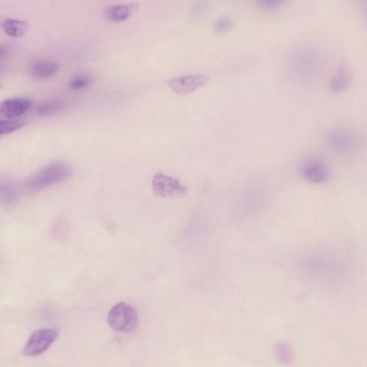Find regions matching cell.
<instances>
[{
    "label": "cell",
    "instance_id": "obj_21",
    "mask_svg": "<svg viewBox=\"0 0 367 367\" xmlns=\"http://www.w3.org/2000/svg\"><path fill=\"white\" fill-rule=\"evenodd\" d=\"M288 0H258V7L264 11H274L283 7Z\"/></svg>",
    "mask_w": 367,
    "mask_h": 367
},
{
    "label": "cell",
    "instance_id": "obj_19",
    "mask_svg": "<svg viewBox=\"0 0 367 367\" xmlns=\"http://www.w3.org/2000/svg\"><path fill=\"white\" fill-rule=\"evenodd\" d=\"M23 127H24V123L22 121H0V135L14 132Z\"/></svg>",
    "mask_w": 367,
    "mask_h": 367
},
{
    "label": "cell",
    "instance_id": "obj_4",
    "mask_svg": "<svg viewBox=\"0 0 367 367\" xmlns=\"http://www.w3.org/2000/svg\"><path fill=\"white\" fill-rule=\"evenodd\" d=\"M71 177H72V169L70 166L61 163V162H56L34 174L25 183V188L30 192L42 190L48 187L57 185V184L63 183Z\"/></svg>",
    "mask_w": 367,
    "mask_h": 367
},
{
    "label": "cell",
    "instance_id": "obj_9",
    "mask_svg": "<svg viewBox=\"0 0 367 367\" xmlns=\"http://www.w3.org/2000/svg\"><path fill=\"white\" fill-rule=\"evenodd\" d=\"M208 83V77L204 75H181L168 81V86L175 94L189 95L197 92Z\"/></svg>",
    "mask_w": 367,
    "mask_h": 367
},
{
    "label": "cell",
    "instance_id": "obj_5",
    "mask_svg": "<svg viewBox=\"0 0 367 367\" xmlns=\"http://www.w3.org/2000/svg\"><path fill=\"white\" fill-rule=\"evenodd\" d=\"M108 322L114 331L119 333H129L138 328V313L131 305L119 303L110 310Z\"/></svg>",
    "mask_w": 367,
    "mask_h": 367
},
{
    "label": "cell",
    "instance_id": "obj_11",
    "mask_svg": "<svg viewBox=\"0 0 367 367\" xmlns=\"http://www.w3.org/2000/svg\"><path fill=\"white\" fill-rule=\"evenodd\" d=\"M353 77L346 66L338 67L328 80V88L334 94H341L351 86Z\"/></svg>",
    "mask_w": 367,
    "mask_h": 367
},
{
    "label": "cell",
    "instance_id": "obj_14",
    "mask_svg": "<svg viewBox=\"0 0 367 367\" xmlns=\"http://www.w3.org/2000/svg\"><path fill=\"white\" fill-rule=\"evenodd\" d=\"M19 199V188L13 181H0V202L13 204Z\"/></svg>",
    "mask_w": 367,
    "mask_h": 367
},
{
    "label": "cell",
    "instance_id": "obj_7",
    "mask_svg": "<svg viewBox=\"0 0 367 367\" xmlns=\"http://www.w3.org/2000/svg\"><path fill=\"white\" fill-rule=\"evenodd\" d=\"M152 185L154 192L161 198L181 199L188 195V189L179 179L162 172L155 174Z\"/></svg>",
    "mask_w": 367,
    "mask_h": 367
},
{
    "label": "cell",
    "instance_id": "obj_23",
    "mask_svg": "<svg viewBox=\"0 0 367 367\" xmlns=\"http://www.w3.org/2000/svg\"><path fill=\"white\" fill-rule=\"evenodd\" d=\"M364 15H365V17H366V19H367V9L365 10Z\"/></svg>",
    "mask_w": 367,
    "mask_h": 367
},
{
    "label": "cell",
    "instance_id": "obj_22",
    "mask_svg": "<svg viewBox=\"0 0 367 367\" xmlns=\"http://www.w3.org/2000/svg\"><path fill=\"white\" fill-rule=\"evenodd\" d=\"M6 50H3V48H0V58L3 57V56H6Z\"/></svg>",
    "mask_w": 367,
    "mask_h": 367
},
{
    "label": "cell",
    "instance_id": "obj_13",
    "mask_svg": "<svg viewBox=\"0 0 367 367\" xmlns=\"http://www.w3.org/2000/svg\"><path fill=\"white\" fill-rule=\"evenodd\" d=\"M0 27L7 36L11 37V38H22L29 32L30 24L27 21L7 19H3Z\"/></svg>",
    "mask_w": 367,
    "mask_h": 367
},
{
    "label": "cell",
    "instance_id": "obj_17",
    "mask_svg": "<svg viewBox=\"0 0 367 367\" xmlns=\"http://www.w3.org/2000/svg\"><path fill=\"white\" fill-rule=\"evenodd\" d=\"M274 355H275L277 361L284 363V364H287V363L292 361V350L287 344H276L275 347H274Z\"/></svg>",
    "mask_w": 367,
    "mask_h": 367
},
{
    "label": "cell",
    "instance_id": "obj_18",
    "mask_svg": "<svg viewBox=\"0 0 367 367\" xmlns=\"http://www.w3.org/2000/svg\"><path fill=\"white\" fill-rule=\"evenodd\" d=\"M92 77L90 75H77L70 81V87L73 90H82L90 86Z\"/></svg>",
    "mask_w": 367,
    "mask_h": 367
},
{
    "label": "cell",
    "instance_id": "obj_3",
    "mask_svg": "<svg viewBox=\"0 0 367 367\" xmlns=\"http://www.w3.org/2000/svg\"><path fill=\"white\" fill-rule=\"evenodd\" d=\"M291 68L295 75L304 80H310L321 72L324 66L322 51L314 46H302L291 55Z\"/></svg>",
    "mask_w": 367,
    "mask_h": 367
},
{
    "label": "cell",
    "instance_id": "obj_10",
    "mask_svg": "<svg viewBox=\"0 0 367 367\" xmlns=\"http://www.w3.org/2000/svg\"><path fill=\"white\" fill-rule=\"evenodd\" d=\"M32 101L25 98L5 100L0 103V115L6 119H14L26 113L32 108Z\"/></svg>",
    "mask_w": 367,
    "mask_h": 367
},
{
    "label": "cell",
    "instance_id": "obj_20",
    "mask_svg": "<svg viewBox=\"0 0 367 367\" xmlns=\"http://www.w3.org/2000/svg\"><path fill=\"white\" fill-rule=\"evenodd\" d=\"M233 27V23L231 19L227 17H222L216 21L215 25H214V29L217 34H227L231 30Z\"/></svg>",
    "mask_w": 367,
    "mask_h": 367
},
{
    "label": "cell",
    "instance_id": "obj_24",
    "mask_svg": "<svg viewBox=\"0 0 367 367\" xmlns=\"http://www.w3.org/2000/svg\"><path fill=\"white\" fill-rule=\"evenodd\" d=\"M0 90H1V84H0Z\"/></svg>",
    "mask_w": 367,
    "mask_h": 367
},
{
    "label": "cell",
    "instance_id": "obj_15",
    "mask_svg": "<svg viewBox=\"0 0 367 367\" xmlns=\"http://www.w3.org/2000/svg\"><path fill=\"white\" fill-rule=\"evenodd\" d=\"M132 9L129 5H115L108 8L106 11V19L113 23H121L130 17Z\"/></svg>",
    "mask_w": 367,
    "mask_h": 367
},
{
    "label": "cell",
    "instance_id": "obj_8",
    "mask_svg": "<svg viewBox=\"0 0 367 367\" xmlns=\"http://www.w3.org/2000/svg\"><path fill=\"white\" fill-rule=\"evenodd\" d=\"M58 337V332L54 328H41L34 332L24 347L26 357H39L51 347Z\"/></svg>",
    "mask_w": 367,
    "mask_h": 367
},
{
    "label": "cell",
    "instance_id": "obj_1",
    "mask_svg": "<svg viewBox=\"0 0 367 367\" xmlns=\"http://www.w3.org/2000/svg\"><path fill=\"white\" fill-rule=\"evenodd\" d=\"M305 270L322 280L341 279L347 275L349 264L333 251L317 250L307 255L303 260Z\"/></svg>",
    "mask_w": 367,
    "mask_h": 367
},
{
    "label": "cell",
    "instance_id": "obj_6",
    "mask_svg": "<svg viewBox=\"0 0 367 367\" xmlns=\"http://www.w3.org/2000/svg\"><path fill=\"white\" fill-rule=\"evenodd\" d=\"M299 172L305 181L313 185H324L331 179V168L319 156H310L303 160Z\"/></svg>",
    "mask_w": 367,
    "mask_h": 367
},
{
    "label": "cell",
    "instance_id": "obj_2",
    "mask_svg": "<svg viewBox=\"0 0 367 367\" xmlns=\"http://www.w3.org/2000/svg\"><path fill=\"white\" fill-rule=\"evenodd\" d=\"M326 144L332 152L345 158L355 157L364 146L362 135L350 127L339 126L326 135Z\"/></svg>",
    "mask_w": 367,
    "mask_h": 367
},
{
    "label": "cell",
    "instance_id": "obj_16",
    "mask_svg": "<svg viewBox=\"0 0 367 367\" xmlns=\"http://www.w3.org/2000/svg\"><path fill=\"white\" fill-rule=\"evenodd\" d=\"M65 101L63 100H54V101L46 102L37 106L36 113L40 116L54 115L66 109Z\"/></svg>",
    "mask_w": 367,
    "mask_h": 367
},
{
    "label": "cell",
    "instance_id": "obj_12",
    "mask_svg": "<svg viewBox=\"0 0 367 367\" xmlns=\"http://www.w3.org/2000/svg\"><path fill=\"white\" fill-rule=\"evenodd\" d=\"M59 69L61 66L56 61H36L30 66V73L34 79L46 80L57 75Z\"/></svg>",
    "mask_w": 367,
    "mask_h": 367
}]
</instances>
